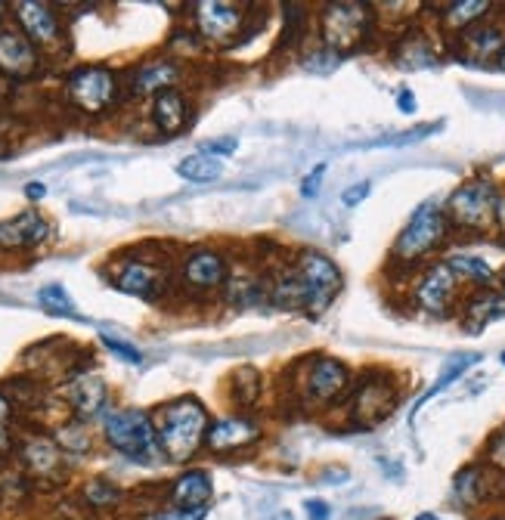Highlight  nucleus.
<instances>
[{"label":"nucleus","mask_w":505,"mask_h":520,"mask_svg":"<svg viewBox=\"0 0 505 520\" xmlns=\"http://www.w3.org/2000/svg\"><path fill=\"white\" fill-rule=\"evenodd\" d=\"M323 177H326V165H317V171H310V174L301 180V195H304V199H313V195H320Z\"/></svg>","instance_id":"38"},{"label":"nucleus","mask_w":505,"mask_h":520,"mask_svg":"<svg viewBox=\"0 0 505 520\" xmlns=\"http://www.w3.org/2000/svg\"><path fill=\"white\" fill-rule=\"evenodd\" d=\"M496 62H499V69L505 72V47H502V53H499V59H496Z\"/></svg>","instance_id":"46"},{"label":"nucleus","mask_w":505,"mask_h":520,"mask_svg":"<svg viewBox=\"0 0 505 520\" xmlns=\"http://www.w3.org/2000/svg\"><path fill=\"white\" fill-rule=\"evenodd\" d=\"M25 195H28L31 202H38V199H44V195H47V189H44V183H28L25 186Z\"/></svg>","instance_id":"44"},{"label":"nucleus","mask_w":505,"mask_h":520,"mask_svg":"<svg viewBox=\"0 0 505 520\" xmlns=\"http://www.w3.org/2000/svg\"><path fill=\"white\" fill-rule=\"evenodd\" d=\"M397 109H400L403 115H413V112H416V96H413V90H409V87H403V90L397 93Z\"/></svg>","instance_id":"42"},{"label":"nucleus","mask_w":505,"mask_h":520,"mask_svg":"<svg viewBox=\"0 0 505 520\" xmlns=\"http://www.w3.org/2000/svg\"><path fill=\"white\" fill-rule=\"evenodd\" d=\"M261 437V428L255 425L251 418H242V415H233V418H220L208 428V449L214 452H236V449H245Z\"/></svg>","instance_id":"14"},{"label":"nucleus","mask_w":505,"mask_h":520,"mask_svg":"<svg viewBox=\"0 0 505 520\" xmlns=\"http://www.w3.org/2000/svg\"><path fill=\"white\" fill-rule=\"evenodd\" d=\"M456 295H459V279L450 270L447 260H431V264L419 273L416 285H413V304L428 313L444 319L453 313L456 307Z\"/></svg>","instance_id":"7"},{"label":"nucleus","mask_w":505,"mask_h":520,"mask_svg":"<svg viewBox=\"0 0 505 520\" xmlns=\"http://www.w3.org/2000/svg\"><path fill=\"white\" fill-rule=\"evenodd\" d=\"M211 496H214V486H211L208 471H186L171 486V499L180 508H205L211 502Z\"/></svg>","instance_id":"22"},{"label":"nucleus","mask_w":505,"mask_h":520,"mask_svg":"<svg viewBox=\"0 0 505 520\" xmlns=\"http://www.w3.org/2000/svg\"><path fill=\"white\" fill-rule=\"evenodd\" d=\"M459 47H462V56L468 62H487V59H499L502 47H505V28L496 25V22H478L471 25L468 31L459 35Z\"/></svg>","instance_id":"16"},{"label":"nucleus","mask_w":505,"mask_h":520,"mask_svg":"<svg viewBox=\"0 0 505 520\" xmlns=\"http://www.w3.org/2000/svg\"><path fill=\"white\" fill-rule=\"evenodd\" d=\"M496 319H505V291H496V288L475 291V295L462 304V313H459V322L468 335L484 332Z\"/></svg>","instance_id":"12"},{"label":"nucleus","mask_w":505,"mask_h":520,"mask_svg":"<svg viewBox=\"0 0 505 520\" xmlns=\"http://www.w3.org/2000/svg\"><path fill=\"white\" fill-rule=\"evenodd\" d=\"M155 434H159V449L168 462H186L208 437V412L199 400L180 397L162 406Z\"/></svg>","instance_id":"2"},{"label":"nucleus","mask_w":505,"mask_h":520,"mask_svg":"<svg viewBox=\"0 0 505 520\" xmlns=\"http://www.w3.org/2000/svg\"><path fill=\"white\" fill-rule=\"evenodd\" d=\"M47 233H50V226L38 211H22L19 217L0 223V251L41 245L47 239Z\"/></svg>","instance_id":"17"},{"label":"nucleus","mask_w":505,"mask_h":520,"mask_svg":"<svg viewBox=\"0 0 505 520\" xmlns=\"http://www.w3.org/2000/svg\"><path fill=\"white\" fill-rule=\"evenodd\" d=\"M245 13L236 4H220V0H202L196 4V25L205 41H230L242 28Z\"/></svg>","instance_id":"11"},{"label":"nucleus","mask_w":505,"mask_h":520,"mask_svg":"<svg viewBox=\"0 0 505 520\" xmlns=\"http://www.w3.org/2000/svg\"><path fill=\"white\" fill-rule=\"evenodd\" d=\"M490 10H493L490 0H459V4L444 7V13H440V25L453 31V35H462V31H468L471 25L484 22L490 16Z\"/></svg>","instance_id":"24"},{"label":"nucleus","mask_w":505,"mask_h":520,"mask_svg":"<svg viewBox=\"0 0 505 520\" xmlns=\"http://www.w3.org/2000/svg\"><path fill=\"white\" fill-rule=\"evenodd\" d=\"M208 508H162V511H152L143 520H205Z\"/></svg>","instance_id":"35"},{"label":"nucleus","mask_w":505,"mask_h":520,"mask_svg":"<svg viewBox=\"0 0 505 520\" xmlns=\"http://www.w3.org/2000/svg\"><path fill=\"white\" fill-rule=\"evenodd\" d=\"M416 520H440V517H437V514H419Z\"/></svg>","instance_id":"47"},{"label":"nucleus","mask_w":505,"mask_h":520,"mask_svg":"<svg viewBox=\"0 0 505 520\" xmlns=\"http://www.w3.org/2000/svg\"><path fill=\"white\" fill-rule=\"evenodd\" d=\"M66 400L72 403L78 421L84 418H93V415H100V409L106 406L109 400V390H106V381L97 378V375H81L75 378L69 387H66Z\"/></svg>","instance_id":"20"},{"label":"nucleus","mask_w":505,"mask_h":520,"mask_svg":"<svg viewBox=\"0 0 505 520\" xmlns=\"http://www.w3.org/2000/svg\"><path fill=\"white\" fill-rule=\"evenodd\" d=\"M400 403V390L388 375H369L354 394V418L360 428H375L391 418L394 406Z\"/></svg>","instance_id":"9"},{"label":"nucleus","mask_w":505,"mask_h":520,"mask_svg":"<svg viewBox=\"0 0 505 520\" xmlns=\"http://www.w3.org/2000/svg\"><path fill=\"white\" fill-rule=\"evenodd\" d=\"M16 19L25 31V38L31 44L50 47L59 41V16L53 13V7L38 4V0H19L16 4Z\"/></svg>","instance_id":"13"},{"label":"nucleus","mask_w":505,"mask_h":520,"mask_svg":"<svg viewBox=\"0 0 505 520\" xmlns=\"http://www.w3.org/2000/svg\"><path fill=\"white\" fill-rule=\"evenodd\" d=\"M84 496H87V502L93 508H109L112 502H118V490H115V486H109V483H103V480H93L87 486Z\"/></svg>","instance_id":"33"},{"label":"nucleus","mask_w":505,"mask_h":520,"mask_svg":"<svg viewBox=\"0 0 505 520\" xmlns=\"http://www.w3.org/2000/svg\"><path fill=\"white\" fill-rule=\"evenodd\" d=\"M152 118H155V127H159L165 137L180 134V130L186 127V121H189L183 93L171 87V90H165V93L155 96V103H152Z\"/></svg>","instance_id":"21"},{"label":"nucleus","mask_w":505,"mask_h":520,"mask_svg":"<svg viewBox=\"0 0 505 520\" xmlns=\"http://www.w3.org/2000/svg\"><path fill=\"white\" fill-rule=\"evenodd\" d=\"M38 69V53L22 31H0V72L10 78H28Z\"/></svg>","instance_id":"15"},{"label":"nucleus","mask_w":505,"mask_h":520,"mask_svg":"<svg viewBox=\"0 0 505 520\" xmlns=\"http://www.w3.org/2000/svg\"><path fill=\"white\" fill-rule=\"evenodd\" d=\"M450 270L456 273V279H465L471 285H481V288H490L496 282V270L487 264L484 257H475V254H453L447 257Z\"/></svg>","instance_id":"26"},{"label":"nucleus","mask_w":505,"mask_h":520,"mask_svg":"<svg viewBox=\"0 0 505 520\" xmlns=\"http://www.w3.org/2000/svg\"><path fill=\"white\" fill-rule=\"evenodd\" d=\"M320 28H323V41H326V50L338 53L341 50H354L360 47L369 31H372V13L369 7L363 4H351V0H341V4H329L323 10V19H320Z\"/></svg>","instance_id":"6"},{"label":"nucleus","mask_w":505,"mask_h":520,"mask_svg":"<svg viewBox=\"0 0 505 520\" xmlns=\"http://www.w3.org/2000/svg\"><path fill=\"white\" fill-rule=\"evenodd\" d=\"M304 508H307V517L310 520H329L332 517V511H329V505L323 499H307Z\"/></svg>","instance_id":"41"},{"label":"nucleus","mask_w":505,"mask_h":520,"mask_svg":"<svg viewBox=\"0 0 505 520\" xmlns=\"http://www.w3.org/2000/svg\"><path fill=\"white\" fill-rule=\"evenodd\" d=\"M183 279L196 291H214L227 282V260L217 251H193L183 264Z\"/></svg>","instance_id":"18"},{"label":"nucleus","mask_w":505,"mask_h":520,"mask_svg":"<svg viewBox=\"0 0 505 520\" xmlns=\"http://www.w3.org/2000/svg\"><path fill=\"white\" fill-rule=\"evenodd\" d=\"M103 344L115 353V356H121V360L124 363H134V366H140L143 363V353L134 347V344H128V341H124V338H118V335H103Z\"/></svg>","instance_id":"34"},{"label":"nucleus","mask_w":505,"mask_h":520,"mask_svg":"<svg viewBox=\"0 0 505 520\" xmlns=\"http://www.w3.org/2000/svg\"><path fill=\"white\" fill-rule=\"evenodd\" d=\"M347 384H351V375H347L344 363L332 360V356H320L304 378V394L313 403H332L344 394Z\"/></svg>","instance_id":"10"},{"label":"nucleus","mask_w":505,"mask_h":520,"mask_svg":"<svg viewBox=\"0 0 505 520\" xmlns=\"http://www.w3.org/2000/svg\"><path fill=\"white\" fill-rule=\"evenodd\" d=\"M487 459H490V465H493L496 471L505 474V431L496 434V437L490 440V446H487Z\"/></svg>","instance_id":"37"},{"label":"nucleus","mask_w":505,"mask_h":520,"mask_svg":"<svg viewBox=\"0 0 505 520\" xmlns=\"http://www.w3.org/2000/svg\"><path fill=\"white\" fill-rule=\"evenodd\" d=\"M236 149H239V140H236V137H230V140H211V143L202 146V152H208V155H214V158H220V155H233Z\"/></svg>","instance_id":"40"},{"label":"nucleus","mask_w":505,"mask_h":520,"mask_svg":"<svg viewBox=\"0 0 505 520\" xmlns=\"http://www.w3.org/2000/svg\"><path fill=\"white\" fill-rule=\"evenodd\" d=\"M106 440L112 449L134 462H149L159 449L152 418L143 409H115L106 415Z\"/></svg>","instance_id":"5"},{"label":"nucleus","mask_w":505,"mask_h":520,"mask_svg":"<svg viewBox=\"0 0 505 520\" xmlns=\"http://www.w3.org/2000/svg\"><path fill=\"white\" fill-rule=\"evenodd\" d=\"M10 412H13V406H10V400L0 394V452L4 449H10Z\"/></svg>","instance_id":"39"},{"label":"nucleus","mask_w":505,"mask_h":520,"mask_svg":"<svg viewBox=\"0 0 505 520\" xmlns=\"http://www.w3.org/2000/svg\"><path fill=\"white\" fill-rule=\"evenodd\" d=\"M496 230L505 236V199H499V211H496Z\"/></svg>","instance_id":"45"},{"label":"nucleus","mask_w":505,"mask_h":520,"mask_svg":"<svg viewBox=\"0 0 505 520\" xmlns=\"http://www.w3.org/2000/svg\"><path fill=\"white\" fill-rule=\"evenodd\" d=\"M261 387H264V378L258 369H251V366H242L236 372V403L239 406H251L258 397H261Z\"/></svg>","instance_id":"31"},{"label":"nucleus","mask_w":505,"mask_h":520,"mask_svg":"<svg viewBox=\"0 0 505 520\" xmlns=\"http://www.w3.org/2000/svg\"><path fill=\"white\" fill-rule=\"evenodd\" d=\"M369 192H372V183H369V180L347 186V189L341 192V205H344V208H357V205H363V202L369 199Z\"/></svg>","instance_id":"36"},{"label":"nucleus","mask_w":505,"mask_h":520,"mask_svg":"<svg viewBox=\"0 0 505 520\" xmlns=\"http://www.w3.org/2000/svg\"><path fill=\"white\" fill-rule=\"evenodd\" d=\"M4 10H7V7H4V4H0V19H4V16H7Z\"/></svg>","instance_id":"50"},{"label":"nucleus","mask_w":505,"mask_h":520,"mask_svg":"<svg viewBox=\"0 0 505 520\" xmlns=\"http://www.w3.org/2000/svg\"><path fill=\"white\" fill-rule=\"evenodd\" d=\"M286 13H289L286 19H292V22L301 19V10H298V7H286ZM289 35H292V41H298V38H295V35H298V28H295V25L289 28V22H286V38H289Z\"/></svg>","instance_id":"43"},{"label":"nucleus","mask_w":505,"mask_h":520,"mask_svg":"<svg viewBox=\"0 0 505 520\" xmlns=\"http://www.w3.org/2000/svg\"><path fill=\"white\" fill-rule=\"evenodd\" d=\"M177 174L189 183H214V180H220V174H224V161L208 152H196L180 161Z\"/></svg>","instance_id":"27"},{"label":"nucleus","mask_w":505,"mask_h":520,"mask_svg":"<svg viewBox=\"0 0 505 520\" xmlns=\"http://www.w3.org/2000/svg\"><path fill=\"white\" fill-rule=\"evenodd\" d=\"M341 291V270L320 251H301L295 267L279 273L270 285V304L279 310H304L320 316Z\"/></svg>","instance_id":"1"},{"label":"nucleus","mask_w":505,"mask_h":520,"mask_svg":"<svg viewBox=\"0 0 505 520\" xmlns=\"http://www.w3.org/2000/svg\"><path fill=\"white\" fill-rule=\"evenodd\" d=\"M450 239V220L447 211L425 202L413 211V217L406 220V226L400 230V236L391 245V264L394 267H419L425 264V257H431L434 251H440Z\"/></svg>","instance_id":"3"},{"label":"nucleus","mask_w":505,"mask_h":520,"mask_svg":"<svg viewBox=\"0 0 505 520\" xmlns=\"http://www.w3.org/2000/svg\"><path fill=\"white\" fill-rule=\"evenodd\" d=\"M38 301H41L50 313H56V316L81 319V313H75V304H72V298H69V291L62 288V285H44V288L38 291Z\"/></svg>","instance_id":"30"},{"label":"nucleus","mask_w":505,"mask_h":520,"mask_svg":"<svg viewBox=\"0 0 505 520\" xmlns=\"http://www.w3.org/2000/svg\"><path fill=\"white\" fill-rule=\"evenodd\" d=\"M499 360H502V366H505V350H502V356H499Z\"/></svg>","instance_id":"51"},{"label":"nucleus","mask_w":505,"mask_h":520,"mask_svg":"<svg viewBox=\"0 0 505 520\" xmlns=\"http://www.w3.org/2000/svg\"><path fill=\"white\" fill-rule=\"evenodd\" d=\"M177 75H180V69L174 62H168V59L143 62L137 69V75H134V93H155V96H159V93L174 87Z\"/></svg>","instance_id":"23"},{"label":"nucleus","mask_w":505,"mask_h":520,"mask_svg":"<svg viewBox=\"0 0 505 520\" xmlns=\"http://www.w3.org/2000/svg\"><path fill=\"white\" fill-rule=\"evenodd\" d=\"M69 100L87 112V115H103L106 109H112L115 96H118V81L109 69L103 65H84V69L72 72L66 81Z\"/></svg>","instance_id":"8"},{"label":"nucleus","mask_w":505,"mask_h":520,"mask_svg":"<svg viewBox=\"0 0 505 520\" xmlns=\"http://www.w3.org/2000/svg\"><path fill=\"white\" fill-rule=\"evenodd\" d=\"M273 520H292V514H276Z\"/></svg>","instance_id":"48"},{"label":"nucleus","mask_w":505,"mask_h":520,"mask_svg":"<svg viewBox=\"0 0 505 520\" xmlns=\"http://www.w3.org/2000/svg\"><path fill=\"white\" fill-rule=\"evenodd\" d=\"M22 455H25V465H28L31 471H35L38 477H47V474H53V471L59 468V452H56V446L47 443V440L28 443Z\"/></svg>","instance_id":"29"},{"label":"nucleus","mask_w":505,"mask_h":520,"mask_svg":"<svg viewBox=\"0 0 505 520\" xmlns=\"http://www.w3.org/2000/svg\"><path fill=\"white\" fill-rule=\"evenodd\" d=\"M481 363V353H459V356H453V360H447V366H444V372H440L437 375V381L425 390V394L419 397V403H416V409H413V415H409V421H413L416 418V412L431 400V397H437L440 394V390H447L453 381H459L471 366H478Z\"/></svg>","instance_id":"25"},{"label":"nucleus","mask_w":505,"mask_h":520,"mask_svg":"<svg viewBox=\"0 0 505 520\" xmlns=\"http://www.w3.org/2000/svg\"><path fill=\"white\" fill-rule=\"evenodd\" d=\"M56 443L66 449V452H87L90 449V437L84 431L81 421H72V425H62L56 434Z\"/></svg>","instance_id":"32"},{"label":"nucleus","mask_w":505,"mask_h":520,"mask_svg":"<svg viewBox=\"0 0 505 520\" xmlns=\"http://www.w3.org/2000/svg\"><path fill=\"white\" fill-rule=\"evenodd\" d=\"M447 220L465 233H487L496 226L499 211V189L490 180H465L447 199Z\"/></svg>","instance_id":"4"},{"label":"nucleus","mask_w":505,"mask_h":520,"mask_svg":"<svg viewBox=\"0 0 505 520\" xmlns=\"http://www.w3.org/2000/svg\"><path fill=\"white\" fill-rule=\"evenodd\" d=\"M115 288L124 291V295H134V298H155L162 295L165 288V276L155 264H146V260H131L124 264L121 273L115 276Z\"/></svg>","instance_id":"19"},{"label":"nucleus","mask_w":505,"mask_h":520,"mask_svg":"<svg viewBox=\"0 0 505 520\" xmlns=\"http://www.w3.org/2000/svg\"><path fill=\"white\" fill-rule=\"evenodd\" d=\"M499 282H502V291H505V267H502V273H499Z\"/></svg>","instance_id":"49"},{"label":"nucleus","mask_w":505,"mask_h":520,"mask_svg":"<svg viewBox=\"0 0 505 520\" xmlns=\"http://www.w3.org/2000/svg\"><path fill=\"white\" fill-rule=\"evenodd\" d=\"M487 496V477H484V468L471 465L465 468L459 477H456V499L468 508H475L481 499Z\"/></svg>","instance_id":"28"}]
</instances>
